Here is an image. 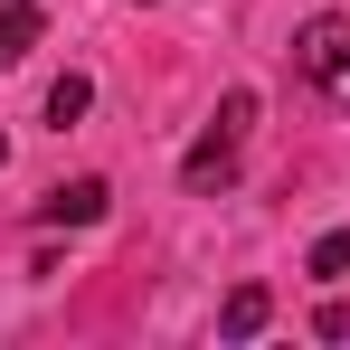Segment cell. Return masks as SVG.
<instances>
[{
    "label": "cell",
    "mask_w": 350,
    "mask_h": 350,
    "mask_svg": "<svg viewBox=\"0 0 350 350\" xmlns=\"http://www.w3.org/2000/svg\"><path fill=\"white\" fill-rule=\"evenodd\" d=\"M0 161H10V142H0Z\"/></svg>",
    "instance_id": "cell-8"
},
{
    "label": "cell",
    "mask_w": 350,
    "mask_h": 350,
    "mask_svg": "<svg viewBox=\"0 0 350 350\" xmlns=\"http://www.w3.org/2000/svg\"><path fill=\"white\" fill-rule=\"evenodd\" d=\"M105 208H114V189H105V180H66V189L38 199V218H48V228H95Z\"/></svg>",
    "instance_id": "cell-3"
},
{
    "label": "cell",
    "mask_w": 350,
    "mask_h": 350,
    "mask_svg": "<svg viewBox=\"0 0 350 350\" xmlns=\"http://www.w3.org/2000/svg\"><path fill=\"white\" fill-rule=\"evenodd\" d=\"M246 133H256V95L237 85L228 105H218V123H208V133L180 152V180H189L199 199H208V189H228V180H237V161H246Z\"/></svg>",
    "instance_id": "cell-1"
},
{
    "label": "cell",
    "mask_w": 350,
    "mask_h": 350,
    "mask_svg": "<svg viewBox=\"0 0 350 350\" xmlns=\"http://www.w3.org/2000/svg\"><path fill=\"white\" fill-rule=\"evenodd\" d=\"M293 66H303L332 105H350V19H303V29H293Z\"/></svg>",
    "instance_id": "cell-2"
},
{
    "label": "cell",
    "mask_w": 350,
    "mask_h": 350,
    "mask_svg": "<svg viewBox=\"0 0 350 350\" xmlns=\"http://www.w3.org/2000/svg\"><path fill=\"white\" fill-rule=\"evenodd\" d=\"M85 105H95V85H85V76H57V85H48V123H76Z\"/></svg>",
    "instance_id": "cell-7"
},
{
    "label": "cell",
    "mask_w": 350,
    "mask_h": 350,
    "mask_svg": "<svg viewBox=\"0 0 350 350\" xmlns=\"http://www.w3.org/2000/svg\"><path fill=\"white\" fill-rule=\"evenodd\" d=\"M303 275H322V284H350V228L312 237V256H303Z\"/></svg>",
    "instance_id": "cell-6"
},
{
    "label": "cell",
    "mask_w": 350,
    "mask_h": 350,
    "mask_svg": "<svg viewBox=\"0 0 350 350\" xmlns=\"http://www.w3.org/2000/svg\"><path fill=\"white\" fill-rule=\"evenodd\" d=\"M38 29H48V19H38V0H0V66L29 57V48H38Z\"/></svg>",
    "instance_id": "cell-4"
},
{
    "label": "cell",
    "mask_w": 350,
    "mask_h": 350,
    "mask_svg": "<svg viewBox=\"0 0 350 350\" xmlns=\"http://www.w3.org/2000/svg\"><path fill=\"white\" fill-rule=\"evenodd\" d=\"M265 312H275V303H265V284H237L228 312H218V332H228V341H256V332H265Z\"/></svg>",
    "instance_id": "cell-5"
}]
</instances>
